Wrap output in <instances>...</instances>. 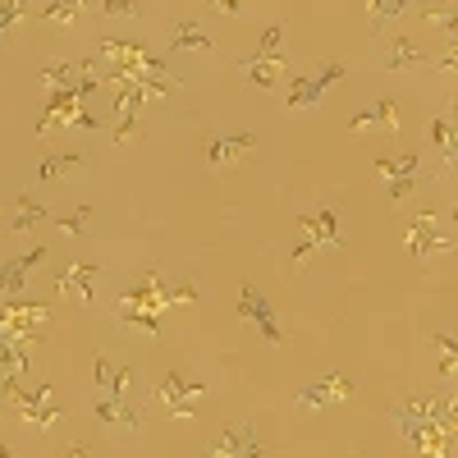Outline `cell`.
<instances>
[{
	"label": "cell",
	"instance_id": "cell-29",
	"mask_svg": "<svg viewBox=\"0 0 458 458\" xmlns=\"http://www.w3.org/2000/svg\"><path fill=\"white\" fill-rule=\"evenodd\" d=\"M88 216H92V211H88V207H79V211H73L69 220H60V225L69 229V234H83V225H88Z\"/></svg>",
	"mask_w": 458,
	"mask_h": 458
},
{
	"label": "cell",
	"instance_id": "cell-6",
	"mask_svg": "<svg viewBox=\"0 0 458 458\" xmlns=\"http://www.w3.org/2000/svg\"><path fill=\"white\" fill-rule=\"evenodd\" d=\"M239 317L266 339V344H276V349H280V344H284V330H280V317H276V308H271V302H266V293L257 289V284H243L239 289Z\"/></svg>",
	"mask_w": 458,
	"mask_h": 458
},
{
	"label": "cell",
	"instance_id": "cell-31",
	"mask_svg": "<svg viewBox=\"0 0 458 458\" xmlns=\"http://www.w3.org/2000/svg\"><path fill=\"white\" fill-rule=\"evenodd\" d=\"M0 458H14V454H10V449H5V445H0Z\"/></svg>",
	"mask_w": 458,
	"mask_h": 458
},
{
	"label": "cell",
	"instance_id": "cell-28",
	"mask_svg": "<svg viewBox=\"0 0 458 458\" xmlns=\"http://www.w3.org/2000/svg\"><path fill=\"white\" fill-rule=\"evenodd\" d=\"M436 344H440V371L454 376V344H449V335H436Z\"/></svg>",
	"mask_w": 458,
	"mask_h": 458
},
{
	"label": "cell",
	"instance_id": "cell-17",
	"mask_svg": "<svg viewBox=\"0 0 458 458\" xmlns=\"http://www.w3.org/2000/svg\"><path fill=\"white\" fill-rule=\"evenodd\" d=\"M97 417H101V422H110V427H120V431H142V417L129 408V399L101 394V399H97Z\"/></svg>",
	"mask_w": 458,
	"mask_h": 458
},
{
	"label": "cell",
	"instance_id": "cell-10",
	"mask_svg": "<svg viewBox=\"0 0 458 458\" xmlns=\"http://www.w3.org/2000/svg\"><path fill=\"white\" fill-rule=\"evenodd\" d=\"M257 454H261V440L248 427H225L216 445L207 449V458H257Z\"/></svg>",
	"mask_w": 458,
	"mask_h": 458
},
{
	"label": "cell",
	"instance_id": "cell-16",
	"mask_svg": "<svg viewBox=\"0 0 458 458\" xmlns=\"http://www.w3.org/2000/svg\"><path fill=\"white\" fill-rule=\"evenodd\" d=\"M92 280H97V266H88V261H73V266H64L60 289H64L73 302H92Z\"/></svg>",
	"mask_w": 458,
	"mask_h": 458
},
{
	"label": "cell",
	"instance_id": "cell-23",
	"mask_svg": "<svg viewBox=\"0 0 458 458\" xmlns=\"http://www.w3.org/2000/svg\"><path fill=\"white\" fill-rule=\"evenodd\" d=\"M431 138H436V147H440V161L449 165L454 161V124H449V114H440V120H431V129H427Z\"/></svg>",
	"mask_w": 458,
	"mask_h": 458
},
{
	"label": "cell",
	"instance_id": "cell-30",
	"mask_svg": "<svg viewBox=\"0 0 458 458\" xmlns=\"http://www.w3.org/2000/svg\"><path fill=\"white\" fill-rule=\"evenodd\" d=\"M69 458H92V449L88 445H69Z\"/></svg>",
	"mask_w": 458,
	"mask_h": 458
},
{
	"label": "cell",
	"instance_id": "cell-13",
	"mask_svg": "<svg viewBox=\"0 0 458 458\" xmlns=\"http://www.w3.org/2000/svg\"><path fill=\"white\" fill-rule=\"evenodd\" d=\"M353 133H371V129H399V106H394V97H380L376 106H367V110H358L353 114V124H349Z\"/></svg>",
	"mask_w": 458,
	"mask_h": 458
},
{
	"label": "cell",
	"instance_id": "cell-5",
	"mask_svg": "<svg viewBox=\"0 0 458 458\" xmlns=\"http://www.w3.org/2000/svg\"><path fill=\"white\" fill-rule=\"evenodd\" d=\"M207 394H211V386H202V380L183 376V371H165V376L157 380V399L170 408V417H193Z\"/></svg>",
	"mask_w": 458,
	"mask_h": 458
},
{
	"label": "cell",
	"instance_id": "cell-20",
	"mask_svg": "<svg viewBox=\"0 0 458 458\" xmlns=\"http://www.w3.org/2000/svg\"><path fill=\"white\" fill-rule=\"evenodd\" d=\"M257 55L261 60H284V28L271 23V28H261V42H257Z\"/></svg>",
	"mask_w": 458,
	"mask_h": 458
},
{
	"label": "cell",
	"instance_id": "cell-8",
	"mask_svg": "<svg viewBox=\"0 0 458 458\" xmlns=\"http://www.w3.org/2000/svg\"><path fill=\"white\" fill-rule=\"evenodd\" d=\"M257 147V133H234V138H211L207 142V165L211 170H234L248 161V151Z\"/></svg>",
	"mask_w": 458,
	"mask_h": 458
},
{
	"label": "cell",
	"instance_id": "cell-3",
	"mask_svg": "<svg viewBox=\"0 0 458 458\" xmlns=\"http://www.w3.org/2000/svg\"><path fill=\"white\" fill-rule=\"evenodd\" d=\"M344 79H349V69H344V60H326L317 73H308V79H293V88L284 92V106L289 110H308V106H321Z\"/></svg>",
	"mask_w": 458,
	"mask_h": 458
},
{
	"label": "cell",
	"instance_id": "cell-9",
	"mask_svg": "<svg viewBox=\"0 0 458 458\" xmlns=\"http://www.w3.org/2000/svg\"><path fill=\"white\" fill-rule=\"evenodd\" d=\"M376 170L380 174H386L390 179V188H386V193H390V207H399L408 193H412V179H417V157H376Z\"/></svg>",
	"mask_w": 458,
	"mask_h": 458
},
{
	"label": "cell",
	"instance_id": "cell-12",
	"mask_svg": "<svg viewBox=\"0 0 458 458\" xmlns=\"http://www.w3.org/2000/svg\"><path fill=\"white\" fill-rule=\"evenodd\" d=\"M92 371H97V390H101V394H110V399H129L133 380H138L129 367H114V362H110V358H101V353L92 358Z\"/></svg>",
	"mask_w": 458,
	"mask_h": 458
},
{
	"label": "cell",
	"instance_id": "cell-14",
	"mask_svg": "<svg viewBox=\"0 0 458 458\" xmlns=\"http://www.w3.org/2000/svg\"><path fill=\"white\" fill-rule=\"evenodd\" d=\"M284 69H289V60H261V55H248V60L239 64V73H243L257 92H271V88L284 79Z\"/></svg>",
	"mask_w": 458,
	"mask_h": 458
},
{
	"label": "cell",
	"instance_id": "cell-21",
	"mask_svg": "<svg viewBox=\"0 0 458 458\" xmlns=\"http://www.w3.org/2000/svg\"><path fill=\"white\" fill-rule=\"evenodd\" d=\"M83 10H88V0H47V19L51 23H79Z\"/></svg>",
	"mask_w": 458,
	"mask_h": 458
},
{
	"label": "cell",
	"instance_id": "cell-26",
	"mask_svg": "<svg viewBox=\"0 0 458 458\" xmlns=\"http://www.w3.org/2000/svg\"><path fill=\"white\" fill-rule=\"evenodd\" d=\"M73 165H79V157H51L42 170H37V179H42V183H51V179H60V174H69Z\"/></svg>",
	"mask_w": 458,
	"mask_h": 458
},
{
	"label": "cell",
	"instance_id": "cell-18",
	"mask_svg": "<svg viewBox=\"0 0 458 458\" xmlns=\"http://www.w3.org/2000/svg\"><path fill=\"white\" fill-rule=\"evenodd\" d=\"M386 64L390 69H399V73H412V69H427V55L417 51L408 37H394L390 42V51H386Z\"/></svg>",
	"mask_w": 458,
	"mask_h": 458
},
{
	"label": "cell",
	"instance_id": "cell-25",
	"mask_svg": "<svg viewBox=\"0 0 458 458\" xmlns=\"http://www.w3.org/2000/svg\"><path fill=\"white\" fill-rule=\"evenodd\" d=\"M19 19H28V0H0V37H5Z\"/></svg>",
	"mask_w": 458,
	"mask_h": 458
},
{
	"label": "cell",
	"instance_id": "cell-2",
	"mask_svg": "<svg viewBox=\"0 0 458 458\" xmlns=\"http://www.w3.org/2000/svg\"><path fill=\"white\" fill-rule=\"evenodd\" d=\"M5 394H10V403H14V412H19V422L23 427H37V431H51L60 417H64V408L55 403V394H51V386H37V390H19V380L10 376L5 380Z\"/></svg>",
	"mask_w": 458,
	"mask_h": 458
},
{
	"label": "cell",
	"instance_id": "cell-24",
	"mask_svg": "<svg viewBox=\"0 0 458 458\" xmlns=\"http://www.w3.org/2000/svg\"><path fill=\"white\" fill-rule=\"evenodd\" d=\"M399 14H403L399 0H367V19H371V28H376V32L386 28L390 19H399Z\"/></svg>",
	"mask_w": 458,
	"mask_h": 458
},
{
	"label": "cell",
	"instance_id": "cell-1",
	"mask_svg": "<svg viewBox=\"0 0 458 458\" xmlns=\"http://www.w3.org/2000/svg\"><path fill=\"white\" fill-rule=\"evenodd\" d=\"M390 422L408 436V445L422 458H449L454 445V403L431 394H408L390 408Z\"/></svg>",
	"mask_w": 458,
	"mask_h": 458
},
{
	"label": "cell",
	"instance_id": "cell-15",
	"mask_svg": "<svg viewBox=\"0 0 458 458\" xmlns=\"http://www.w3.org/2000/svg\"><path fill=\"white\" fill-rule=\"evenodd\" d=\"M37 261H47V248H32L28 257H10L5 266H0V293H19L32 276V266Z\"/></svg>",
	"mask_w": 458,
	"mask_h": 458
},
{
	"label": "cell",
	"instance_id": "cell-7",
	"mask_svg": "<svg viewBox=\"0 0 458 458\" xmlns=\"http://www.w3.org/2000/svg\"><path fill=\"white\" fill-rule=\"evenodd\" d=\"M349 399H353V380H349V376H339V371L308 380V386L293 394V403H298V408H308V412H326V408L349 403Z\"/></svg>",
	"mask_w": 458,
	"mask_h": 458
},
{
	"label": "cell",
	"instance_id": "cell-27",
	"mask_svg": "<svg viewBox=\"0 0 458 458\" xmlns=\"http://www.w3.org/2000/svg\"><path fill=\"white\" fill-rule=\"evenodd\" d=\"M101 14H114V19H138L142 5L138 0H101Z\"/></svg>",
	"mask_w": 458,
	"mask_h": 458
},
{
	"label": "cell",
	"instance_id": "cell-22",
	"mask_svg": "<svg viewBox=\"0 0 458 458\" xmlns=\"http://www.w3.org/2000/svg\"><path fill=\"white\" fill-rule=\"evenodd\" d=\"M47 220V211L37 207V202H28V193L14 202V211H10V229H28V225H42Z\"/></svg>",
	"mask_w": 458,
	"mask_h": 458
},
{
	"label": "cell",
	"instance_id": "cell-4",
	"mask_svg": "<svg viewBox=\"0 0 458 458\" xmlns=\"http://www.w3.org/2000/svg\"><path fill=\"white\" fill-rule=\"evenodd\" d=\"M298 229H302V243L289 252V261L293 266H302V261H308L312 252H321V248H344V234H339V216L326 207L321 216H308V211H302L298 216Z\"/></svg>",
	"mask_w": 458,
	"mask_h": 458
},
{
	"label": "cell",
	"instance_id": "cell-19",
	"mask_svg": "<svg viewBox=\"0 0 458 458\" xmlns=\"http://www.w3.org/2000/svg\"><path fill=\"white\" fill-rule=\"evenodd\" d=\"M170 47H174V51H211L216 42H211L198 23L183 19V23H170Z\"/></svg>",
	"mask_w": 458,
	"mask_h": 458
},
{
	"label": "cell",
	"instance_id": "cell-11",
	"mask_svg": "<svg viewBox=\"0 0 458 458\" xmlns=\"http://www.w3.org/2000/svg\"><path fill=\"white\" fill-rule=\"evenodd\" d=\"M436 211H417L412 216V225H408V252L412 257H431V252H440V248H449V239L445 234H436Z\"/></svg>",
	"mask_w": 458,
	"mask_h": 458
}]
</instances>
